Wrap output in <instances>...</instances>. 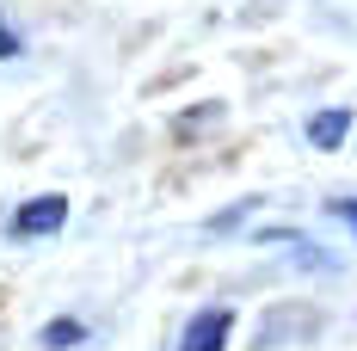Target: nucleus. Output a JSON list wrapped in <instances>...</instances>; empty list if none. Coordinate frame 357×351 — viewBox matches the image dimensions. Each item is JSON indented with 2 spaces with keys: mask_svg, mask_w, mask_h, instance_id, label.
<instances>
[{
  "mask_svg": "<svg viewBox=\"0 0 357 351\" xmlns=\"http://www.w3.org/2000/svg\"><path fill=\"white\" fill-rule=\"evenodd\" d=\"M345 136H351V111H314V117H308V142L326 148V154L345 148Z\"/></svg>",
  "mask_w": 357,
  "mask_h": 351,
  "instance_id": "3",
  "label": "nucleus"
},
{
  "mask_svg": "<svg viewBox=\"0 0 357 351\" xmlns=\"http://www.w3.org/2000/svg\"><path fill=\"white\" fill-rule=\"evenodd\" d=\"M62 222H68V197H62V191H43L31 204H19L6 228H13V241H43V234H56Z\"/></svg>",
  "mask_w": 357,
  "mask_h": 351,
  "instance_id": "1",
  "label": "nucleus"
},
{
  "mask_svg": "<svg viewBox=\"0 0 357 351\" xmlns=\"http://www.w3.org/2000/svg\"><path fill=\"white\" fill-rule=\"evenodd\" d=\"M326 216H333V222H345V228L357 234V197H326Z\"/></svg>",
  "mask_w": 357,
  "mask_h": 351,
  "instance_id": "5",
  "label": "nucleus"
},
{
  "mask_svg": "<svg viewBox=\"0 0 357 351\" xmlns=\"http://www.w3.org/2000/svg\"><path fill=\"white\" fill-rule=\"evenodd\" d=\"M80 339H86L80 320H50V327H43V345L50 351H68V345H80Z\"/></svg>",
  "mask_w": 357,
  "mask_h": 351,
  "instance_id": "4",
  "label": "nucleus"
},
{
  "mask_svg": "<svg viewBox=\"0 0 357 351\" xmlns=\"http://www.w3.org/2000/svg\"><path fill=\"white\" fill-rule=\"evenodd\" d=\"M19 50H25V43H19V31H13V25H6V19H0V62H13V56H19Z\"/></svg>",
  "mask_w": 357,
  "mask_h": 351,
  "instance_id": "6",
  "label": "nucleus"
},
{
  "mask_svg": "<svg viewBox=\"0 0 357 351\" xmlns=\"http://www.w3.org/2000/svg\"><path fill=\"white\" fill-rule=\"evenodd\" d=\"M228 333H234V308H204L178 333V351H228Z\"/></svg>",
  "mask_w": 357,
  "mask_h": 351,
  "instance_id": "2",
  "label": "nucleus"
}]
</instances>
